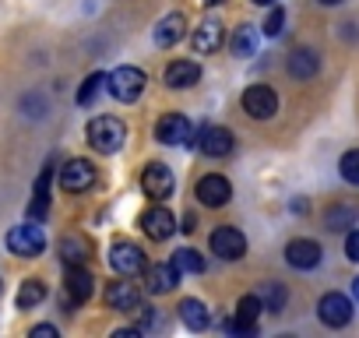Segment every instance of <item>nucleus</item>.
<instances>
[{
	"label": "nucleus",
	"instance_id": "ea45409f",
	"mask_svg": "<svg viewBox=\"0 0 359 338\" xmlns=\"http://www.w3.org/2000/svg\"><path fill=\"white\" fill-rule=\"evenodd\" d=\"M208 4H222V0H208Z\"/></svg>",
	"mask_w": 359,
	"mask_h": 338
},
{
	"label": "nucleus",
	"instance_id": "4be33fe9",
	"mask_svg": "<svg viewBox=\"0 0 359 338\" xmlns=\"http://www.w3.org/2000/svg\"><path fill=\"white\" fill-rule=\"evenodd\" d=\"M317 53L313 50H296L292 57H289V74L292 78H299V81H306V78H313L317 74Z\"/></svg>",
	"mask_w": 359,
	"mask_h": 338
},
{
	"label": "nucleus",
	"instance_id": "dca6fc26",
	"mask_svg": "<svg viewBox=\"0 0 359 338\" xmlns=\"http://www.w3.org/2000/svg\"><path fill=\"white\" fill-rule=\"evenodd\" d=\"M285 261H289L292 268H299V271H310V268L320 264V247H317L313 240H292V243L285 247Z\"/></svg>",
	"mask_w": 359,
	"mask_h": 338
},
{
	"label": "nucleus",
	"instance_id": "412c9836",
	"mask_svg": "<svg viewBox=\"0 0 359 338\" xmlns=\"http://www.w3.org/2000/svg\"><path fill=\"white\" fill-rule=\"evenodd\" d=\"M184 15H169V18H162L158 22V29H155V43L158 46H176L180 39H184Z\"/></svg>",
	"mask_w": 359,
	"mask_h": 338
},
{
	"label": "nucleus",
	"instance_id": "b1692460",
	"mask_svg": "<svg viewBox=\"0 0 359 338\" xmlns=\"http://www.w3.org/2000/svg\"><path fill=\"white\" fill-rule=\"evenodd\" d=\"M257 299H261V306H264V310L278 313V310L285 306L289 292H285V285H282V282H264V285L257 289Z\"/></svg>",
	"mask_w": 359,
	"mask_h": 338
},
{
	"label": "nucleus",
	"instance_id": "a211bd4d",
	"mask_svg": "<svg viewBox=\"0 0 359 338\" xmlns=\"http://www.w3.org/2000/svg\"><path fill=\"white\" fill-rule=\"evenodd\" d=\"M106 303H109L113 310H120V313H134L137 303H141V292H137L130 282H109V289H106Z\"/></svg>",
	"mask_w": 359,
	"mask_h": 338
},
{
	"label": "nucleus",
	"instance_id": "f8f14e48",
	"mask_svg": "<svg viewBox=\"0 0 359 338\" xmlns=\"http://www.w3.org/2000/svg\"><path fill=\"white\" fill-rule=\"evenodd\" d=\"M141 229H144V236H148V240H169V236H172V229H176V219H172V212H169V208L155 205V208H148V212L141 215Z\"/></svg>",
	"mask_w": 359,
	"mask_h": 338
},
{
	"label": "nucleus",
	"instance_id": "2f4dec72",
	"mask_svg": "<svg viewBox=\"0 0 359 338\" xmlns=\"http://www.w3.org/2000/svg\"><path fill=\"white\" fill-rule=\"evenodd\" d=\"M338 169H341V180L359 184V148L345 151V155H341V162H338Z\"/></svg>",
	"mask_w": 359,
	"mask_h": 338
},
{
	"label": "nucleus",
	"instance_id": "f3484780",
	"mask_svg": "<svg viewBox=\"0 0 359 338\" xmlns=\"http://www.w3.org/2000/svg\"><path fill=\"white\" fill-rule=\"evenodd\" d=\"M67 292H71L74 303H85L95 292V278L85 264H67Z\"/></svg>",
	"mask_w": 359,
	"mask_h": 338
},
{
	"label": "nucleus",
	"instance_id": "7c9ffc66",
	"mask_svg": "<svg viewBox=\"0 0 359 338\" xmlns=\"http://www.w3.org/2000/svg\"><path fill=\"white\" fill-rule=\"evenodd\" d=\"M102 85H106V74H88V78H85V85L78 88V106H92Z\"/></svg>",
	"mask_w": 359,
	"mask_h": 338
},
{
	"label": "nucleus",
	"instance_id": "a19ab883",
	"mask_svg": "<svg viewBox=\"0 0 359 338\" xmlns=\"http://www.w3.org/2000/svg\"><path fill=\"white\" fill-rule=\"evenodd\" d=\"M0 292H4V282H0Z\"/></svg>",
	"mask_w": 359,
	"mask_h": 338
},
{
	"label": "nucleus",
	"instance_id": "39448f33",
	"mask_svg": "<svg viewBox=\"0 0 359 338\" xmlns=\"http://www.w3.org/2000/svg\"><path fill=\"white\" fill-rule=\"evenodd\" d=\"M275 109H278V95H275L268 85H250V88L243 92V113H247V116L268 120V116H275Z\"/></svg>",
	"mask_w": 359,
	"mask_h": 338
},
{
	"label": "nucleus",
	"instance_id": "9d476101",
	"mask_svg": "<svg viewBox=\"0 0 359 338\" xmlns=\"http://www.w3.org/2000/svg\"><path fill=\"white\" fill-rule=\"evenodd\" d=\"M229 198H233V184H229L226 177L212 173V177H201V180H198V201H201V205L222 208Z\"/></svg>",
	"mask_w": 359,
	"mask_h": 338
},
{
	"label": "nucleus",
	"instance_id": "c85d7f7f",
	"mask_svg": "<svg viewBox=\"0 0 359 338\" xmlns=\"http://www.w3.org/2000/svg\"><path fill=\"white\" fill-rule=\"evenodd\" d=\"M355 215H359L355 205H334V208H327V229H345L355 222Z\"/></svg>",
	"mask_w": 359,
	"mask_h": 338
},
{
	"label": "nucleus",
	"instance_id": "423d86ee",
	"mask_svg": "<svg viewBox=\"0 0 359 338\" xmlns=\"http://www.w3.org/2000/svg\"><path fill=\"white\" fill-rule=\"evenodd\" d=\"M317 317H320L327 327H345V324L352 320V303H348V296H341V292H327V296H320V303H317Z\"/></svg>",
	"mask_w": 359,
	"mask_h": 338
},
{
	"label": "nucleus",
	"instance_id": "5701e85b",
	"mask_svg": "<svg viewBox=\"0 0 359 338\" xmlns=\"http://www.w3.org/2000/svg\"><path fill=\"white\" fill-rule=\"evenodd\" d=\"M180 317H184V324H187L191 331L208 327V306H205L201 299H184V303H180Z\"/></svg>",
	"mask_w": 359,
	"mask_h": 338
},
{
	"label": "nucleus",
	"instance_id": "bb28decb",
	"mask_svg": "<svg viewBox=\"0 0 359 338\" xmlns=\"http://www.w3.org/2000/svg\"><path fill=\"white\" fill-rule=\"evenodd\" d=\"M172 264H176L180 271H187V275H201V271H205V257H201L198 250H191V247L176 250V254H172Z\"/></svg>",
	"mask_w": 359,
	"mask_h": 338
},
{
	"label": "nucleus",
	"instance_id": "f03ea898",
	"mask_svg": "<svg viewBox=\"0 0 359 338\" xmlns=\"http://www.w3.org/2000/svg\"><path fill=\"white\" fill-rule=\"evenodd\" d=\"M106 81H109L106 88H109L113 99H120V102H137L141 92H144V85H148L144 71H137V67H116Z\"/></svg>",
	"mask_w": 359,
	"mask_h": 338
},
{
	"label": "nucleus",
	"instance_id": "aec40b11",
	"mask_svg": "<svg viewBox=\"0 0 359 338\" xmlns=\"http://www.w3.org/2000/svg\"><path fill=\"white\" fill-rule=\"evenodd\" d=\"M176 278H180V268L176 264H155V268H148L144 285H148V292H169L176 285Z\"/></svg>",
	"mask_w": 359,
	"mask_h": 338
},
{
	"label": "nucleus",
	"instance_id": "a878e982",
	"mask_svg": "<svg viewBox=\"0 0 359 338\" xmlns=\"http://www.w3.org/2000/svg\"><path fill=\"white\" fill-rule=\"evenodd\" d=\"M50 180H53V169H43L39 180H36V201H32V219H43L50 208Z\"/></svg>",
	"mask_w": 359,
	"mask_h": 338
},
{
	"label": "nucleus",
	"instance_id": "6e6552de",
	"mask_svg": "<svg viewBox=\"0 0 359 338\" xmlns=\"http://www.w3.org/2000/svg\"><path fill=\"white\" fill-rule=\"evenodd\" d=\"M212 254H219L222 261H236V257H243V254H247V240H243V233L233 229V226L215 229V233H212Z\"/></svg>",
	"mask_w": 359,
	"mask_h": 338
},
{
	"label": "nucleus",
	"instance_id": "1a4fd4ad",
	"mask_svg": "<svg viewBox=\"0 0 359 338\" xmlns=\"http://www.w3.org/2000/svg\"><path fill=\"white\" fill-rule=\"evenodd\" d=\"M109 268L120 271V275H137V271H144V254H141V247H134V243H127V240L113 243V250H109Z\"/></svg>",
	"mask_w": 359,
	"mask_h": 338
},
{
	"label": "nucleus",
	"instance_id": "ddd939ff",
	"mask_svg": "<svg viewBox=\"0 0 359 338\" xmlns=\"http://www.w3.org/2000/svg\"><path fill=\"white\" fill-rule=\"evenodd\" d=\"M198 148L212 158H222V155L233 151V134L226 127H201L198 130Z\"/></svg>",
	"mask_w": 359,
	"mask_h": 338
},
{
	"label": "nucleus",
	"instance_id": "393cba45",
	"mask_svg": "<svg viewBox=\"0 0 359 338\" xmlns=\"http://www.w3.org/2000/svg\"><path fill=\"white\" fill-rule=\"evenodd\" d=\"M60 257H64L67 264H85V257H88V240H85V236H64V240H60Z\"/></svg>",
	"mask_w": 359,
	"mask_h": 338
},
{
	"label": "nucleus",
	"instance_id": "f257e3e1",
	"mask_svg": "<svg viewBox=\"0 0 359 338\" xmlns=\"http://www.w3.org/2000/svg\"><path fill=\"white\" fill-rule=\"evenodd\" d=\"M88 141H92L95 151L113 155V151L123 148V141H127V127H123L120 116H95V120L88 123Z\"/></svg>",
	"mask_w": 359,
	"mask_h": 338
},
{
	"label": "nucleus",
	"instance_id": "6ab92c4d",
	"mask_svg": "<svg viewBox=\"0 0 359 338\" xmlns=\"http://www.w3.org/2000/svg\"><path fill=\"white\" fill-rule=\"evenodd\" d=\"M198 78H201V67L194 60H172L165 67V85L169 88H191V85H198Z\"/></svg>",
	"mask_w": 359,
	"mask_h": 338
},
{
	"label": "nucleus",
	"instance_id": "72a5a7b5",
	"mask_svg": "<svg viewBox=\"0 0 359 338\" xmlns=\"http://www.w3.org/2000/svg\"><path fill=\"white\" fill-rule=\"evenodd\" d=\"M345 257H348V261H359V229L348 233V240H345Z\"/></svg>",
	"mask_w": 359,
	"mask_h": 338
},
{
	"label": "nucleus",
	"instance_id": "4c0bfd02",
	"mask_svg": "<svg viewBox=\"0 0 359 338\" xmlns=\"http://www.w3.org/2000/svg\"><path fill=\"white\" fill-rule=\"evenodd\" d=\"M352 292H355V299H359V278H355V282H352Z\"/></svg>",
	"mask_w": 359,
	"mask_h": 338
},
{
	"label": "nucleus",
	"instance_id": "0eeeda50",
	"mask_svg": "<svg viewBox=\"0 0 359 338\" xmlns=\"http://www.w3.org/2000/svg\"><path fill=\"white\" fill-rule=\"evenodd\" d=\"M141 191H144L148 198H155V201L169 198V194H172V173H169V165L148 162L144 173H141Z\"/></svg>",
	"mask_w": 359,
	"mask_h": 338
},
{
	"label": "nucleus",
	"instance_id": "473e14b6",
	"mask_svg": "<svg viewBox=\"0 0 359 338\" xmlns=\"http://www.w3.org/2000/svg\"><path fill=\"white\" fill-rule=\"evenodd\" d=\"M282 25H285V11L282 8H275V11H268V18H264V36H278L282 32Z\"/></svg>",
	"mask_w": 359,
	"mask_h": 338
},
{
	"label": "nucleus",
	"instance_id": "20e7f679",
	"mask_svg": "<svg viewBox=\"0 0 359 338\" xmlns=\"http://www.w3.org/2000/svg\"><path fill=\"white\" fill-rule=\"evenodd\" d=\"M95 184V165L88 158H71L64 169H60V187L71 191V194H81Z\"/></svg>",
	"mask_w": 359,
	"mask_h": 338
},
{
	"label": "nucleus",
	"instance_id": "58836bf2",
	"mask_svg": "<svg viewBox=\"0 0 359 338\" xmlns=\"http://www.w3.org/2000/svg\"><path fill=\"white\" fill-rule=\"evenodd\" d=\"M254 4H275V0H254Z\"/></svg>",
	"mask_w": 359,
	"mask_h": 338
},
{
	"label": "nucleus",
	"instance_id": "f704fd0d",
	"mask_svg": "<svg viewBox=\"0 0 359 338\" xmlns=\"http://www.w3.org/2000/svg\"><path fill=\"white\" fill-rule=\"evenodd\" d=\"M32 334H36V338H57V327H53V324H36Z\"/></svg>",
	"mask_w": 359,
	"mask_h": 338
},
{
	"label": "nucleus",
	"instance_id": "c756f323",
	"mask_svg": "<svg viewBox=\"0 0 359 338\" xmlns=\"http://www.w3.org/2000/svg\"><path fill=\"white\" fill-rule=\"evenodd\" d=\"M233 50H236V57H254V50H257V32H254V25H243V29H236Z\"/></svg>",
	"mask_w": 359,
	"mask_h": 338
},
{
	"label": "nucleus",
	"instance_id": "7ed1b4c3",
	"mask_svg": "<svg viewBox=\"0 0 359 338\" xmlns=\"http://www.w3.org/2000/svg\"><path fill=\"white\" fill-rule=\"evenodd\" d=\"M43 247H46V236H43V229L32 226V222L15 226V229L8 233V250L18 254V257H39Z\"/></svg>",
	"mask_w": 359,
	"mask_h": 338
},
{
	"label": "nucleus",
	"instance_id": "2eb2a0df",
	"mask_svg": "<svg viewBox=\"0 0 359 338\" xmlns=\"http://www.w3.org/2000/svg\"><path fill=\"white\" fill-rule=\"evenodd\" d=\"M264 306H261V299H257V292L254 296H243L240 303H236V317L226 324L229 331H236V334H250L254 327H257V313H261Z\"/></svg>",
	"mask_w": 359,
	"mask_h": 338
},
{
	"label": "nucleus",
	"instance_id": "4468645a",
	"mask_svg": "<svg viewBox=\"0 0 359 338\" xmlns=\"http://www.w3.org/2000/svg\"><path fill=\"white\" fill-rule=\"evenodd\" d=\"M222 36H226L222 22H215V18H205V22L194 29V36H191V46H194V53H215V50L222 46Z\"/></svg>",
	"mask_w": 359,
	"mask_h": 338
},
{
	"label": "nucleus",
	"instance_id": "cd10ccee",
	"mask_svg": "<svg viewBox=\"0 0 359 338\" xmlns=\"http://www.w3.org/2000/svg\"><path fill=\"white\" fill-rule=\"evenodd\" d=\"M43 296H46V285H43L39 278L22 282V289H18V310H29V306L43 303Z\"/></svg>",
	"mask_w": 359,
	"mask_h": 338
},
{
	"label": "nucleus",
	"instance_id": "c9c22d12",
	"mask_svg": "<svg viewBox=\"0 0 359 338\" xmlns=\"http://www.w3.org/2000/svg\"><path fill=\"white\" fill-rule=\"evenodd\" d=\"M134 334H141V331H134V327H123V331H116V338H134Z\"/></svg>",
	"mask_w": 359,
	"mask_h": 338
},
{
	"label": "nucleus",
	"instance_id": "e433bc0d",
	"mask_svg": "<svg viewBox=\"0 0 359 338\" xmlns=\"http://www.w3.org/2000/svg\"><path fill=\"white\" fill-rule=\"evenodd\" d=\"M317 4H327V8H334V4H341V0H317Z\"/></svg>",
	"mask_w": 359,
	"mask_h": 338
},
{
	"label": "nucleus",
	"instance_id": "9b49d317",
	"mask_svg": "<svg viewBox=\"0 0 359 338\" xmlns=\"http://www.w3.org/2000/svg\"><path fill=\"white\" fill-rule=\"evenodd\" d=\"M155 137L162 144H187L191 141V120L180 116V113H165L158 123H155Z\"/></svg>",
	"mask_w": 359,
	"mask_h": 338
}]
</instances>
